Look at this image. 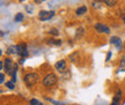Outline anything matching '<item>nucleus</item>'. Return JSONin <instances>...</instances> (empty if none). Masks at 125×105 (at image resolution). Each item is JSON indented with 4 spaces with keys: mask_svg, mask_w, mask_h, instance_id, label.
Segmentation results:
<instances>
[{
    "mask_svg": "<svg viewBox=\"0 0 125 105\" xmlns=\"http://www.w3.org/2000/svg\"><path fill=\"white\" fill-rule=\"evenodd\" d=\"M40 80V76L37 73H29L24 76V83L27 84L28 87H32L34 84H36Z\"/></svg>",
    "mask_w": 125,
    "mask_h": 105,
    "instance_id": "1",
    "label": "nucleus"
},
{
    "mask_svg": "<svg viewBox=\"0 0 125 105\" xmlns=\"http://www.w3.org/2000/svg\"><path fill=\"white\" fill-rule=\"evenodd\" d=\"M57 80H58L57 75L51 73V74H48L44 79H43V84H44L45 87H52L53 84L57 83Z\"/></svg>",
    "mask_w": 125,
    "mask_h": 105,
    "instance_id": "2",
    "label": "nucleus"
},
{
    "mask_svg": "<svg viewBox=\"0 0 125 105\" xmlns=\"http://www.w3.org/2000/svg\"><path fill=\"white\" fill-rule=\"evenodd\" d=\"M54 12L51 10V12H48V10H41L40 14H38V19L41 21H46V20H50L54 16Z\"/></svg>",
    "mask_w": 125,
    "mask_h": 105,
    "instance_id": "3",
    "label": "nucleus"
},
{
    "mask_svg": "<svg viewBox=\"0 0 125 105\" xmlns=\"http://www.w3.org/2000/svg\"><path fill=\"white\" fill-rule=\"evenodd\" d=\"M13 68H14L13 61H12L9 58H7V59L4 61V69L6 70V74H12Z\"/></svg>",
    "mask_w": 125,
    "mask_h": 105,
    "instance_id": "4",
    "label": "nucleus"
},
{
    "mask_svg": "<svg viewBox=\"0 0 125 105\" xmlns=\"http://www.w3.org/2000/svg\"><path fill=\"white\" fill-rule=\"evenodd\" d=\"M95 30L101 32V34H109L110 32V29L108 28L107 26H104L102 23H96L95 24Z\"/></svg>",
    "mask_w": 125,
    "mask_h": 105,
    "instance_id": "5",
    "label": "nucleus"
},
{
    "mask_svg": "<svg viewBox=\"0 0 125 105\" xmlns=\"http://www.w3.org/2000/svg\"><path fill=\"white\" fill-rule=\"evenodd\" d=\"M54 67H56V69L58 70V72L64 73V72L66 70V61H65V60H60V61H58L54 65Z\"/></svg>",
    "mask_w": 125,
    "mask_h": 105,
    "instance_id": "6",
    "label": "nucleus"
},
{
    "mask_svg": "<svg viewBox=\"0 0 125 105\" xmlns=\"http://www.w3.org/2000/svg\"><path fill=\"white\" fill-rule=\"evenodd\" d=\"M79 57H80V53L78 52V51H75L74 53H72L71 56H70V60L73 62H75L76 60H79Z\"/></svg>",
    "mask_w": 125,
    "mask_h": 105,
    "instance_id": "7",
    "label": "nucleus"
},
{
    "mask_svg": "<svg viewBox=\"0 0 125 105\" xmlns=\"http://www.w3.org/2000/svg\"><path fill=\"white\" fill-rule=\"evenodd\" d=\"M102 2H103L102 0H93V2H92V5H93V8H95V9L101 8Z\"/></svg>",
    "mask_w": 125,
    "mask_h": 105,
    "instance_id": "8",
    "label": "nucleus"
},
{
    "mask_svg": "<svg viewBox=\"0 0 125 105\" xmlns=\"http://www.w3.org/2000/svg\"><path fill=\"white\" fill-rule=\"evenodd\" d=\"M103 4L109 6V7H112V6H115V5L118 2V0H102Z\"/></svg>",
    "mask_w": 125,
    "mask_h": 105,
    "instance_id": "9",
    "label": "nucleus"
},
{
    "mask_svg": "<svg viewBox=\"0 0 125 105\" xmlns=\"http://www.w3.org/2000/svg\"><path fill=\"white\" fill-rule=\"evenodd\" d=\"M23 51H26V45L24 44H21V45H18L16 46V54H22Z\"/></svg>",
    "mask_w": 125,
    "mask_h": 105,
    "instance_id": "10",
    "label": "nucleus"
},
{
    "mask_svg": "<svg viewBox=\"0 0 125 105\" xmlns=\"http://www.w3.org/2000/svg\"><path fill=\"white\" fill-rule=\"evenodd\" d=\"M119 72H125V54L122 56L121 59V67H119Z\"/></svg>",
    "mask_w": 125,
    "mask_h": 105,
    "instance_id": "11",
    "label": "nucleus"
},
{
    "mask_svg": "<svg viewBox=\"0 0 125 105\" xmlns=\"http://www.w3.org/2000/svg\"><path fill=\"white\" fill-rule=\"evenodd\" d=\"M48 44H49V45H56V46H59V45H62V40L49 39L48 40Z\"/></svg>",
    "mask_w": 125,
    "mask_h": 105,
    "instance_id": "12",
    "label": "nucleus"
},
{
    "mask_svg": "<svg viewBox=\"0 0 125 105\" xmlns=\"http://www.w3.org/2000/svg\"><path fill=\"white\" fill-rule=\"evenodd\" d=\"M86 12H87V8H86L85 6H82V7L76 9V14H78V15H83Z\"/></svg>",
    "mask_w": 125,
    "mask_h": 105,
    "instance_id": "13",
    "label": "nucleus"
},
{
    "mask_svg": "<svg viewBox=\"0 0 125 105\" xmlns=\"http://www.w3.org/2000/svg\"><path fill=\"white\" fill-rule=\"evenodd\" d=\"M23 18H24V16H23V14L22 13H19V14H16V15H15L14 21H15V22H21L23 20Z\"/></svg>",
    "mask_w": 125,
    "mask_h": 105,
    "instance_id": "14",
    "label": "nucleus"
},
{
    "mask_svg": "<svg viewBox=\"0 0 125 105\" xmlns=\"http://www.w3.org/2000/svg\"><path fill=\"white\" fill-rule=\"evenodd\" d=\"M7 53H8V54L16 53V46H8V48H7Z\"/></svg>",
    "mask_w": 125,
    "mask_h": 105,
    "instance_id": "15",
    "label": "nucleus"
},
{
    "mask_svg": "<svg viewBox=\"0 0 125 105\" xmlns=\"http://www.w3.org/2000/svg\"><path fill=\"white\" fill-rule=\"evenodd\" d=\"M6 87L9 88V89H14V88H15V86H14L13 81H8V82H6Z\"/></svg>",
    "mask_w": 125,
    "mask_h": 105,
    "instance_id": "16",
    "label": "nucleus"
},
{
    "mask_svg": "<svg viewBox=\"0 0 125 105\" xmlns=\"http://www.w3.org/2000/svg\"><path fill=\"white\" fill-rule=\"evenodd\" d=\"M118 40H119V38H118V37H116V36H114V37H111V38H110V43L116 45Z\"/></svg>",
    "mask_w": 125,
    "mask_h": 105,
    "instance_id": "17",
    "label": "nucleus"
},
{
    "mask_svg": "<svg viewBox=\"0 0 125 105\" xmlns=\"http://www.w3.org/2000/svg\"><path fill=\"white\" fill-rule=\"evenodd\" d=\"M76 32H78V34H76V38H79V36L81 37V36L83 35V29H82V28H81V29H78Z\"/></svg>",
    "mask_w": 125,
    "mask_h": 105,
    "instance_id": "18",
    "label": "nucleus"
},
{
    "mask_svg": "<svg viewBox=\"0 0 125 105\" xmlns=\"http://www.w3.org/2000/svg\"><path fill=\"white\" fill-rule=\"evenodd\" d=\"M26 10L28 12V14H31V13H32V8H31L29 5H27V6H26Z\"/></svg>",
    "mask_w": 125,
    "mask_h": 105,
    "instance_id": "19",
    "label": "nucleus"
},
{
    "mask_svg": "<svg viewBox=\"0 0 125 105\" xmlns=\"http://www.w3.org/2000/svg\"><path fill=\"white\" fill-rule=\"evenodd\" d=\"M50 34H51V35L57 36V35H58V30H57V29H52V30L50 31Z\"/></svg>",
    "mask_w": 125,
    "mask_h": 105,
    "instance_id": "20",
    "label": "nucleus"
},
{
    "mask_svg": "<svg viewBox=\"0 0 125 105\" xmlns=\"http://www.w3.org/2000/svg\"><path fill=\"white\" fill-rule=\"evenodd\" d=\"M38 104V101L37 99H31L30 101V105H37Z\"/></svg>",
    "mask_w": 125,
    "mask_h": 105,
    "instance_id": "21",
    "label": "nucleus"
},
{
    "mask_svg": "<svg viewBox=\"0 0 125 105\" xmlns=\"http://www.w3.org/2000/svg\"><path fill=\"white\" fill-rule=\"evenodd\" d=\"M0 82H1V83H4L5 82V75L2 74V73L0 74Z\"/></svg>",
    "mask_w": 125,
    "mask_h": 105,
    "instance_id": "22",
    "label": "nucleus"
},
{
    "mask_svg": "<svg viewBox=\"0 0 125 105\" xmlns=\"http://www.w3.org/2000/svg\"><path fill=\"white\" fill-rule=\"evenodd\" d=\"M43 1H45V0H34L35 4H41V2H43Z\"/></svg>",
    "mask_w": 125,
    "mask_h": 105,
    "instance_id": "23",
    "label": "nucleus"
},
{
    "mask_svg": "<svg viewBox=\"0 0 125 105\" xmlns=\"http://www.w3.org/2000/svg\"><path fill=\"white\" fill-rule=\"evenodd\" d=\"M111 105H119V104H118V101H116V99H114V102L111 103Z\"/></svg>",
    "mask_w": 125,
    "mask_h": 105,
    "instance_id": "24",
    "label": "nucleus"
},
{
    "mask_svg": "<svg viewBox=\"0 0 125 105\" xmlns=\"http://www.w3.org/2000/svg\"><path fill=\"white\" fill-rule=\"evenodd\" d=\"M0 69H4V62L0 61Z\"/></svg>",
    "mask_w": 125,
    "mask_h": 105,
    "instance_id": "25",
    "label": "nucleus"
},
{
    "mask_svg": "<svg viewBox=\"0 0 125 105\" xmlns=\"http://www.w3.org/2000/svg\"><path fill=\"white\" fill-rule=\"evenodd\" d=\"M110 57H111V53L109 52V53H108V56H107V60H109V59H110Z\"/></svg>",
    "mask_w": 125,
    "mask_h": 105,
    "instance_id": "26",
    "label": "nucleus"
},
{
    "mask_svg": "<svg viewBox=\"0 0 125 105\" xmlns=\"http://www.w3.org/2000/svg\"><path fill=\"white\" fill-rule=\"evenodd\" d=\"M123 22H124V23H125V16H124V18H123Z\"/></svg>",
    "mask_w": 125,
    "mask_h": 105,
    "instance_id": "27",
    "label": "nucleus"
},
{
    "mask_svg": "<svg viewBox=\"0 0 125 105\" xmlns=\"http://www.w3.org/2000/svg\"><path fill=\"white\" fill-rule=\"evenodd\" d=\"M37 105H43V104H42V103H38V104H37Z\"/></svg>",
    "mask_w": 125,
    "mask_h": 105,
    "instance_id": "28",
    "label": "nucleus"
},
{
    "mask_svg": "<svg viewBox=\"0 0 125 105\" xmlns=\"http://www.w3.org/2000/svg\"><path fill=\"white\" fill-rule=\"evenodd\" d=\"M19 1H21V2H22V1H24V0H19Z\"/></svg>",
    "mask_w": 125,
    "mask_h": 105,
    "instance_id": "29",
    "label": "nucleus"
},
{
    "mask_svg": "<svg viewBox=\"0 0 125 105\" xmlns=\"http://www.w3.org/2000/svg\"><path fill=\"white\" fill-rule=\"evenodd\" d=\"M124 46H125V43H124Z\"/></svg>",
    "mask_w": 125,
    "mask_h": 105,
    "instance_id": "30",
    "label": "nucleus"
}]
</instances>
